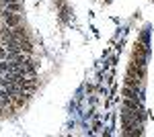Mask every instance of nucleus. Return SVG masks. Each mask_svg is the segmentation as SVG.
<instances>
[{
    "mask_svg": "<svg viewBox=\"0 0 154 137\" xmlns=\"http://www.w3.org/2000/svg\"><path fill=\"white\" fill-rule=\"evenodd\" d=\"M121 94H123V98H138V88L125 86V88L121 90Z\"/></svg>",
    "mask_w": 154,
    "mask_h": 137,
    "instance_id": "f03ea898",
    "label": "nucleus"
},
{
    "mask_svg": "<svg viewBox=\"0 0 154 137\" xmlns=\"http://www.w3.org/2000/svg\"><path fill=\"white\" fill-rule=\"evenodd\" d=\"M2 59H8V49L6 47H0V61Z\"/></svg>",
    "mask_w": 154,
    "mask_h": 137,
    "instance_id": "7ed1b4c3",
    "label": "nucleus"
},
{
    "mask_svg": "<svg viewBox=\"0 0 154 137\" xmlns=\"http://www.w3.org/2000/svg\"><path fill=\"white\" fill-rule=\"evenodd\" d=\"M0 14H2L6 27H17V25H21V14H19V12H11V10H6V8H2Z\"/></svg>",
    "mask_w": 154,
    "mask_h": 137,
    "instance_id": "f257e3e1",
    "label": "nucleus"
}]
</instances>
